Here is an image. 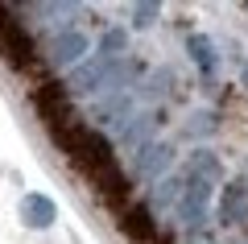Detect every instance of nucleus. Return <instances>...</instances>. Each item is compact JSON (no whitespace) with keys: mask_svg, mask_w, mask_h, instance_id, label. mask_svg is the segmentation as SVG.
<instances>
[{"mask_svg":"<svg viewBox=\"0 0 248 244\" xmlns=\"http://www.w3.org/2000/svg\"><path fill=\"white\" fill-rule=\"evenodd\" d=\"M120 215V232L128 236L133 244H153L157 240V219H153V211L145 207V203H128V207H120L116 211Z\"/></svg>","mask_w":248,"mask_h":244,"instance_id":"f03ea898","label":"nucleus"},{"mask_svg":"<svg viewBox=\"0 0 248 244\" xmlns=\"http://www.w3.org/2000/svg\"><path fill=\"white\" fill-rule=\"evenodd\" d=\"M0 58L9 62L13 70H42L33 37H29V29L13 17V9H0Z\"/></svg>","mask_w":248,"mask_h":244,"instance_id":"f257e3e1","label":"nucleus"}]
</instances>
